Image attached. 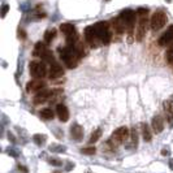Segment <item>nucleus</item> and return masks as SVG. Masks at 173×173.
I'll return each instance as SVG.
<instances>
[{
  "instance_id": "9d476101",
  "label": "nucleus",
  "mask_w": 173,
  "mask_h": 173,
  "mask_svg": "<svg viewBox=\"0 0 173 173\" xmlns=\"http://www.w3.org/2000/svg\"><path fill=\"white\" fill-rule=\"evenodd\" d=\"M158 43H159L160 47H167V46H169L171 43H173V25H171L168 27V30H167L163 35L159 38Z\"/></svg>"
},
{
  "instance_id": "b1692460",
  "label": "nucleus",
  "mask_w": 173,
  "mask_h": 173,
  "mask_svg": "<svg viewBox=\"0 0 173 173\" xmlns=\"http://www.w3.org/2000/svg\"><path fill=\"white\" fill-rule=\"evenodd\" d=\"M55 37H56V30L55 29H50V30H47L44 33V42L46 43H51Z\"/></svg>"
},
{
  "instance_id": "a211bd4d",
  "label": "nucleus",
  "mask_w": 173,
  "mask_h": 173,
  "mask_svg": "<svg viewBox=\"0 0 173 173\" xmlns=\"http://www.w3.org/2000/svg\"><path fill=\"white\" fill-rule=\"evenodd\" d=\"M129 142H128V148H134V147H137V145H138V134H137V130H135V128H133L130 130V135H129Z\"/></svg>"
},
{
  "instance_id": "cd10ccee",
  "label": "nucleus",
  "mask_w": 173,
  "mask_h": 173,
  "mask_svg": "<svg viewBox=\"0 0 173 173\" xmlns=\"http://www.w3.org/2000/svg\"><path fill=\"white\" fill-rule=\"evenodd\" d=\"M100 137H102V130L100 129H96L93 134H91L90 137V143H95L100 139Z\"/></svg>"
},
{
  "instance_id": "e433bc0d",
  "label": "nucleus",
  "mask_w": 173,
  "mask_h": 173,
  "mask_svg": "<svg viewBox=\"0 0 173 173\" xmlns=\"http://www.w3.org/2000/svg\"><path fill=\"white\" fill-rule=\"evenodd\" d=\"M8 137H9V141H12V142H14V137L10 134V133H8Z\"/></svg>"
},
{
  "instance_id": "423d86ee",
  "label": "nucleus",
  "mask_w": 173,
  "mask_h": 173,
  "mask_svg": "<svg viewBox=\"0 0 173 173\" xmlns=\"http://www.w3.org/2000/svg\"><path fill=\"white\" fill-rule=\"evenodd\" d=\"M85 39H86V42H89V44L91 46V47H99L100 44H103L100 42V39L99 37H98V34L95 31V27L94 25H91V26H87L85 29Z\"/></svg>"
},
{
  "instance_id": "4468645a",
  "label": "nucleus",
  "mask_w": 173,
  "mask_h": 173,
  "mask_svg": "<svg viewBox=\"0 0 173 173\" xmlns=\"http://www.w3.org/2000/svg\"><path fill=\"white\" fill-rule=\"evenodd\" d=\"M151 125H152V129H154V131H155L156 134H160L161 131L164 130V120L161 119L160 116H155V117L152 119Z\"/></svg>"
},
{
  "instance_id": "2eb2a0df",
  "label": "nucleus",
  "mask_w": 173,
  "mask_h": 173,
  "mask_svg": "<svg viewBox=\"0 0 173 173\" xmlns=\"http://www.w3.org/2000/svg\"><path fill=\"white\" fill-rule=\"evenodd\" d=\"M70 134H72L74 141H81L83 137V128L78 124H74L70 128Z\"/></svg>"
},
{
  "instance_id": "a19ab883",
  "label": "nucleus",
  "mask_w": 173,
  "mask_h": 173,
  "mask_svg": "<svg viewBox=\"0 0 173 173\" xmlns=\"http://www.w3.org/2000/svg\"><path fill=\"white\" fill-rule=\"evenodd\" d=\"M172 100H173V95H172Z\"/></svg>"
},
{
  "instance_id": "58836bf2",
  "label": "nucleus",
  "mask_w": 173,
  "mask_h": 173,
  "mask_svg": "<svg viewBox=\"0 0 173 173\" xmlns=\"http://www.w3.org/2000/svg\"><path fill=\"white\" fill-rule=\"evenodd\" d=\"M73 167H74V164H69V165H68V168H66V171H69L70 168H73Z\"/></svg>"
},
{
  "instance_id": "72a5a7b5",
  "label": "nucleus",
  "mask_w": 173,
  "mask_h": 173,
  "mask_svg": "<svg viewBox=\"0 0 173 173\" xmlns=\"http://www.w3.org/2000/svg\"><path fill=\"white\" fill-rule=\"evenodd\" d=\"M18 169H20V172H22V173H27V168L26 167H24V165H18Z\"/></svg>"
},
{
  "instance_id": "7ed1b4c3",
  "label": "nucleus",
  "mask_w": 173,
  "mask_h": 173,
  "mask_svg": "<svg viewBox=\"0 0 173 173\" xmlns=\"http://www.w3.org/2000/svg\"><path fill=\"white\" fill-rule=\"evenodd\" d=\"M120 17L125 21L126 31H128V35H129V42L131 43V39H133L134 24H135V12H133L131 9H124L123 12L120 13Z\"/></svg>"
},
{
  "instance_id": "473e14b6",
  "label": "nucleus",
  "mask_w": 173,
  "mask_h": 173,
  "mask_svg": "<svg viewBox=\"0 0 173 173\" xmlns=\"http://www.w3.org/2000/svg\"><path fill=\"white\" fill-rule=\"evenodd\" d=\"M8 154H9V155H12V156H14V158H17V156H18V152H16L13 148H12V150H9V151H8Z\"/></svg>"
},
{
  "instance_id": "dca6fc26",
  "label": "nucleus",
  "mask_w": 173,
  "mask_h": 173,
  "mask_svg": "<svg viewBox=\"0 0 173 173\" xmlns=\"http://www.w3.org/2000/svg\"><path fill=\"white\" fill-rule=\"evenodd\" d=\"M56 112H57V116H59L60 121H62V123H66L69 120V111L64 104H57Z\"/></svg>"
},
{
  "instance_id": "4be33fe9",
  "label": "nucleus",
  "mask_w": 173,
  "mask_h": 173,
  "mask_svg": "<svg viewBox=\"0 0 173 173\" xmlns=\"http://www.w3.org/2000/svg\"><path fill=\"white\" fill-rule=\"evenodd\" d=\"M46 139H47V137H46L44 134H34L33 135V141L38 146H43L46 143Z\"/></svg>"
},
{
  "instance_id": "aec40b11",
  "label": "nucleus",
  "mask_w": 173,
  "mask_h": 173,
  "mask_svg": "<svg viewBox=\"0 0 173 173\" xmlns=\"http://www.w3.org/2000/svg\"><path fill=\"white\" fill-rule=\"evenodd\" d=\"M47 51V48H46V44L42 43V42H38L35 44V47H34V51H33V55L34 56H39V57H42V55Z\"/></svg>"
},
{
  "instance_id": "5701e85b",
  "label": "nucleus",
  "mask_w": 173,
  "mask_h": 173,
  "mask_svg": "<svg viewBox=\"0 0 173 173\" xmlns=\"http://www.w3.org/2000/svg\"><path fill=\"white\" fill-rule=\"evenodd\" d=\"M42 60L44 62H50V64H54L55 62V57H54V54L51 52L50 50H47L46 52L42 55Z\"/></svg>"
},
{
  "instance_id": "f704fd0d",
  "label": "nucleus",
  "mask_w": 173,
  "mask_h": 173,
  "mask_svg": "<svg viewBox=\"0 0 173 173\" xmlns=\"http://www.w3.org/2000/svg\"><path fill=\"white\" fill-rule=\"evenodd\" d=\"M18 37L22 38V39H24V38L26 37V34H25V31L22 30V29H20V30H18Z\"/></svg>"
},
{
  "instance_id": "0eeeda50",
  "label": "nucleus",
  "mask_w": 173,
  "mask_h": 173,
  "mask_svg": "<svg viewBox=\"0 0 173 173\" xmlns=\"http://www.w3.org/2000/svg\"><path fill=\"white\" fill-rule=\"evenodd\" d=\"M147 16H139L137 22V27H135V33H134V37L137 39V42H142L143 38L146 35V31H147Z\"/></svg>"
},
{
  "instance_id": "ea45409f",
  "label": "nucleus",
  "mask_w": 173,
  "mask_h": 173,
  "mask_svg": "<svg viewBox=\"0 0 173 173\" xmlns=\"http://www.w3.org/2000/svg\"><path fill=\"white\" fill-rule=\"evenodd\" d=\"M55 173H60V172H55Z\"/></svg>"
},
{
  "instance_id": "a878e982",
  "label": "nucleus",
  "mask_w": 173,
  "mask_h": 173,
  "mask_svg": "<svg viewBox=\"0 0 173 173\" xmlns=\"http://www.w3.org/2000/svg\"><path fill=\"white\" fill-rule=\"evenodd\" d=\"M165 60H167L168 64L173 65V43H171L168 50H167V52H165Z\"/></svg>"
},
{
  "instance_id": "6e6552de",
  "label": "nucleus",
  "mask_w": 173,
  "mask_h": 173,
  "mask_svg": "<svg viewBox=\"0 0 173 173\" xmlns=\"http://www.w3.org/2000/svg\"><path fill=\"white\" fill-rule=\"evenodd\" d=\"M29 68H30V74L34 78H43L47 74V68L40 61H31Z\"/></svg>"
},
{
  "instance_id": "bb28decb",
  "label": "nucleus",
  "mask_w": 173,
  "mask_h": 173,
  "mask_svg": "<svg viewBox=\"0 0 173 173\" xmlns=\"http://www.w3.org/2000/svg\"><path fill=\"white\" fill-rule=\"evenodd\" d=\"M48 150L51 152H65L66 147L62 146V145H56V143H52V145L48 147Z\"/></svg>"
},
{
  "instance_id": "4c0bfd02",
  "label": "nucleus",
  "mask_w": 173,
  "mask_h": 173,
  "mask_svg": "<svg viewBox=\"0 0 173 173\" xmlns=\"http://www.w3.org/2000/svg\"><path fill=\"white\" fill-rule=\"evenodd\" d=\"M169 168L173 171V159H171V160H169Z\"/></svg>"
},
{
  "instance_id": "412c9836",
  "label": "nucleus",
  "mask_w": 173,
  "mask_h": 173,
  "mask_svg": "<svg viewBox=\"0 0 173 173\" xmlns=\"http://www.w3.org/2000/svg\"><path fill=\"white\" fill-rule=\"evenodd\" d=\"M54 116H55V113L51 108H44V109H42V112H40V117L44 120H52Z\"/></svg>"
},
{
  "instance_id": "39448f33",
  "label": "nucleus",
  "mask_w": 173,
  "mask_h": 173,
  "mask_svg": "<svg viewBox=\"0 0 173 173\" xmlns=\"http://www.w3.org/2000/svg\"><path fill=\"white\" fill-rule=\"evenodd\" d=\"M167 21H168V18H167V14L164 10H156L151 16V18H150V27L154 31H158L161 27H164Z\"/></svg>"
},
{
  "instance_id": "393cba45",
  "label": "nucleus",
  "mask_w": 173,
  "mask_h": 173,
  "mask_svg": "<svg viewBox=\"0 0 173 173\" xmlns=\"http://www.w3.org/2000/svg\"><path fill=\"white\" fill-rule=\"evenodd\" d=\"M163 107H164V111L167 115H171L173 116V100H164L163 103Z\"/></svg>"
},
{
  "instance_id": "6ab92c4d",
  "label": "nucleus",
  "mask_w": 173,
  "mask_h": 173,
  "mask_svg": "<svg viewBox=\"0 0 173 173\" xmlns=\"http://www.w3.org/2000/svg\"><path fill=\"white\" fill-rule=\"evenodd\" d=\"M141 130H142V137H143V139H145V142H151L152 134H151V130H150L148 125L142 123L141 124Z\"/></svg>"
},
{
  "instance_id": "1a4fd4ad",
  "label": "nucleus",
  "mask_w": 173,
  "mask_h": 173,
  "mask_svg": "<svg viewBox=\"0 0 173 173\" xmlns=\"http://www.w3.org/2000/svg\"><path fill=\"white\" fill-rule=\"evenodd\" d=\"M46 87V82L42 79V78H35L30 81V82H27L26 85V91L27 93H39V91L44 90Z\"/></svg>"
},
{
  "instance_id": "9b49d317",
  "label": "nucleus",
  "mask_w": 173,
  "mask_h": 173,
  "mask_svg": "<svg viewBox=\"0 0 173 173\" xmlns=\"http://www.w3.org/2000/svg\"><path fill=\"white\" fill-rule=\"evenodd\" d=\"M62 76H64V69H62V66L59 64V62H54V64H51L50 78L51 79H56V78H60Z\"/></svg>"
},
{
  "instance_id": "2f4dec72",
  "label": "nucleus",
  "mask_w": 173,
  "mask_h": 173,
  "mask_svg": "<svg viewBox=\"0 0 173 173\" xmlns=\"http://www.w3.org/2000/svg\"><path fill=\"white\" fill-rule=\"evenodd\" d=\"M147 13H148V10L146 8H139V9L137 10V14L138 16H147Z\"/></svg>"
},
{
  "instance_id": "f03ea898",
  "label": "nucleus",
  "mask_w": 173,
  "mask_h": 173,
  "mask_svg": "<svg viewBox=\"0 0 173 173\" xmlns=\"http://www.w3.org/2000/svg\"><path fill=\"white\" fill-rule=\"evenodd\" d=\"M130 135V130L126 126H120L119 129L115 130V133L111 135L108 141V145L111 146L112 150H116L120 145H123L125 141H128V138Z\"/></svg>"
},
{
  "instance_id": "c756f323",
  "label": "nucleus",
  "mask_w": 173,
  "mask_h": 173,
  "mask_svg": "<svg viewBox=\"0 0 173 173\" xmlns=\"http://www.w3.org/2000/svg\"><path fill=\"white\" fill-rule=\"evenodd\" d=\"M48 161H50V164H52L55 167H61L62 165V160H60L59 158H50Z\"/></svg>"
},
{
  "instance_id": "ddd939ff",
  "label": "nucleus",
  "mask_w": 173,
  "mask_h": 173,
  "mask_svg": "<svg viewBox=\"0 0 173 173\" xmlns=\"http://www.w3.org/2000/svg\"><path fill=\"white\" fill-rule=\"evenodd\" d=\"M112 26H113L115 31H116L117 34H123V33L126 30V24H125V21L121 18L120 16H117L116 18L112 20Z\"/></svg>"
},
{
  "instance_id": "79ce46f5",
  "label": "nucleus",
  "mask_w": 173,
  "mask_h": 173,
  "mask_svg": "<svg viewBox=\"0 0 173 173\" xmlns=\"http://www.w3.org/2000/svg\"><path fill=\"white\" fill-rule=\"evenodd\" d=\"M106 2H109V0H106Z\"/></svg>"
},
{
  "instance_id": "f3484780",
  "label": "nucleus",
  "mask_w": 173,
  "mask_h": 173,
  "mask_svg": "<svg viewBox=\"0 0 173 173\" xmlns=\"http://www.w3.org/2000/svg\"><path fill=\"white\" fill-rule=\"evenodd\" d=\"M60 31L64 34V35L69 37V35L76 34V27H74L72 24H68V22H65V24H61L60 25Z\"/></svg>"
},
{
  "instance_id": "f8f14e48",
  "label": "nucleus",
  "mask_w": 173,
  "mask_h": 173,
  "mask_svg": "<svg viewBox=\"0 0 173 173\" xmlns=\"http://www.w3.org/2000/svg\"><path fill=\"white\" fill-rule=\"evenodd\" d=\"M51 93H52V91H48V90H42V91H39V93H38L35 96H34L33 102L35 103V104H42V103L50 100Z\"/></svg>"
},
{
  "instance_id": "f257e3e1",
  "label": "nucleus",
  "mask_w": 173,
  "mask_h": 173,
  "mask_svg": "<svg viewBox=\"0 0 173 173\" xmlns=\"http://www.w3.org/2000/svg\"><path fill=\"white\" fill-rule=\"evenodd\" d=\"M59 52H60V57L61 60L65 62V65L69 69H73L78 65V61H79V54L78 51L76 50V47H72V46H66L64 48H59Z\"/></svg>"
},
{
  "instance_id": "c85d7f7f",
  "label": "nucleus",
  "mask_w": 173,
  "mask_h": 173,
  "mask_svg": "<svg viewBox=\"0 0 173 173\" xmlns=\"http://www.w3.org/2000/svg\"><path fill=\"white\" fill-rule=\"evenodd\" d=\"M81 152L85 154V155H94L96 152V148L95 147H85L81 150Z\"/></svg>"
},
{
  "instance_id": "c9c22d12",
  "label": "nucleus",
  "mask_w": 173,
  "mask_h": 173,
  "mask_svg": "<svg viewBox=\"0 0 173 173\" xmlns=\"http://www.w3.org/2000/svg\"><path fill=\"white\" fill-rule=\"evenodd\" d=\"M169 152H171L169 148H168V147H164L163 151H161V155H164V156H165V155H169Z\"/></svg>"
},
{
  "instance_id": "20e7f679",
  "label": "nucleus",
  "mask_w": 173,
  "mask_h": 173,
  "mask_svg": "<svg viewBox=\"0 0 173 173\" xmlns=\"http://www.w3.org/2000/svg\"><path fill=\"white\" fill-rule=\"evenodd\" d=\"M95 27V31L98 34V37H99L100 42L103 44H108L111 42V31H109V25L108 22L106 21H100V22H96L94 25Z\"/></svg>"
},
{
  "instance_id": "7c9ffc66",
  "label": "nucleus",
  "mask_w": 173,
  "mask_h": 173,
  "mask_svg": "<svg viewBox=\"0 0 173 173\" xmlns=\"http://www.w3.org/2000/svg\"><path fill=\"white\" fill-rule=\"evenodd\" d=\"M8 10H9V5H8V4H4L3 8H2V17H3V18H4L5 16H7Z\"/></svg>"
}]
</instances>
